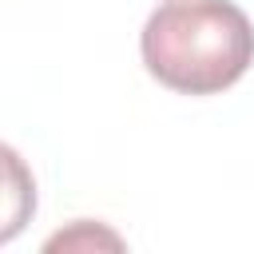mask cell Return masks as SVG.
I'll return each instance as SVG.
<instances>
[{"instance_id":"1","label":"cell","mask_w":254,"mask_h":254,"mask_svg":"<svg viewBox=\"0 0 254 254\" xmlns=\"http://www.w3.org/2000/svg\"><path fill=\"white\" fill-rule=\"evenodd\" d=\"M147 71L183 95H218L254 64V24L230 0H163L139 36Z\"/></svg>"},{"instance_id":"2","label":"cell","mask_w":254,"mask_h":254,"mask_svg":"<svg viewBox=\"0 0 254 254\" xmlns=\"http://www.w3.org/2000/svg\"><path fill=\"white\" fill-rule=\"evenodd\" d=\"M36 214V179L16 147L0 143V242L24 234Z\"/></svg>"}]
</instances>
